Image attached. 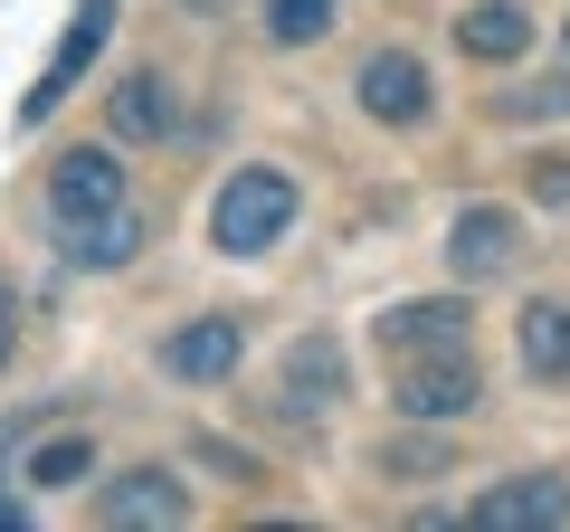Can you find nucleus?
<instances>
[{
    "label": "nucleus",
    "instance_id": "obj_1",
    "mask_svg": "<svg viewBox=\"0 0 570 532\" xmlns=\"http://www.w3.org/2000/svg\"><path fill=\"white\" fill-rule=\"evenodd\" d=\"M295 200L305 190L285 181L276 162H247V171H228L219 181V200H209V247L219 257H266V247L295 228Z\"/></svg>",
    "mask_w": 570,
    "mask_h": 532
},
{
    "label": "nucleus",
    "instance_id": "obj_2",
    "mask_svg": "<svg viewBox=\"0 0 570 532\" xmlns=\"http://www.w3.org/2000/svg\"><path fill=\"white\" fill-rule=\"evenodd\" d=\"M475 400H485V381H475L466 352H419V362H400V381H390V410L419 418V428L475 418Z\"/></svg>",
    "mask_w": 570,
    "mask_h": 532
},
{
    "label": "nucleus",
    "instance_id": "obj_3",
    "mask_svg": "<svg viewBox=\"0 0 570 532\" xmlns=\"http://www.w3.org/2000/svg\"><path fill=\"white\" fill-rule=\"evenodd\" d=\"M105 29H115V0H77V20H67V39H58V58L29 77V96H20V124H48L67 105V86L96 67V48H105Z\"/></svg>",
    "mask_w": 570,
    "mask_h": 532
},
{
    "label": "nucleus",
    "instance_id": "obj_4",
    "mask_svg": "<svg viewBox=\"0 0 570 532\" xmlns=\"http://www.w3.org/2000/svg\"><path fill=\"white\" fill-rule=\"evenodd\" d=\"M48 209H58V228L96 219V209H124V162H115V144L58 152V162H48Z\"/></svg>",
    "mask_w": 570,
    "mask_h": 532
},
{
    "label": "nucleus",
    "instance_id": "obj_5",
    "mask_svg": "<svg viewBox=\"0 0 570 532\" xmlns=\"http://www.w3.org/2000/svg\"><path fill=\"white\" fill-rule=\"evenodd\" d=\"M513 247H523V219H513L504 200H475L448 219V266H456V286H485V276H504Z\"/></svg>",
    "mask_w": 570,
    "mask_h": 532
},
{
    "label": "nucleus",
    "instance_id": "obj_6",
    "mask_svg": "<svg viewBox=\"0 0 570 532\" xmlns=\"http://www.w3.org/2000/svg\"><path fill=\"white\" fill-rule=\"evenodd\" d=\"M466 295H409L381 314V352L390 362H419V352H466Z\"/></svg>",
    "mask_w": 570,
    "mask_h": 532
},
{
    "label": "nucleus",
    "instance_id": "obj_7",
    "mask_svg": "<svg viewBox=\"0 0 570 532\" xmlns=\"http://www.w3.org/2000/svg\"><path fill=\"white\" fill-rule=\"evenodd\" d=\"M561 513H570L561 475H504V485H485L466 504V523L475 532H542V523H561Z\"/></svg>",
    "mask_w": 570,
    "mask_h": 532
},
{
    "label": "nucleus",
    "instance_id": "obj_8",
    "mask_svg": "<svg viewBox=\"0 0 570 532\" xmlns=\"http://www.w3.org/2000/svg\"><path fill=\"white\" fill-rule=\"evenodd\" d=\"M352 96H362L371 124H419L428 115V67L409 58V48H371L362 77H352Z\"/></svg>",
    "mask_w": 570,
    "mask_h": 532
},
{
    "label": "nucleus",
    "instance_id": "obj_9",
    "mask_svg": "<svg viewBox=\"0 0 570 532\" xmlns=\"http://www.w3.org/2000/svg\"><path fill=\"white\" fill-rule=\"evenodd\" d=\"M181 513H190V494L171 485L163 466L105 475V494H96V523H115V532H134V523H181Z\"/></svg>",
    "mask_w": 570,
    "mask_h": 532
},
{
    "label": "nucleus",
    "instance_id": "obj_10",
    "mask_svg": "<svg viewBox=\"0 0 570 532\" xmlns=\"http://www.w3.org/2000/svg\"><path fill=\"white\" fill-rule=\"evenodd\" d=\"M238 352H247V333L228 324V314H200V324L163 333V371H171V381H228Z\"/></svg>",
    "mask_w": 570,
    "mask_h": 532
},
{
    "label": "nucleus",
    "instance_id": "obj_11",
    "mask_svg": "<svg viewBox=\"0 0 570 532\" xmlns=\"http://www.w3.org/2000/svg\"><path fill=\"white\" fill-rule=\"evenodd\" d=\"M343 400V343L333 333H305V343H285V410L324 418Z\"/></svg>",
    "mask_w": 570,
    "mask_h": 532
},
{
    "label": "nucleus",
    "instance_id": "obj_12",
    "mask_svg": "<svg viewBox=\"0 0 570 532\" xmlns=\"http://www.w3.org/2000/svg\"><path fill=\"white\" fill-rule=\"evenodd\" d=\"M456 48L485 58V67H513L532 48V20L513 10V0H475V10H456Z\"/></svg>",
    "mask_w": 570,
    "mask_h": 532
},
{
    "label": "nucleus",
    "instance_id": "obj_13",
    "mask_svg": "<svg viewBox=\"0 0 570 532\" xmlns=\"http://www.w3.org/2000/svg\"><path fill=\"white\" fill-rule=\"evenodd\" d=\"M142 238H153V228H142L134 209H96V219L67 228V257L96 266V276H115V266H134V247H142Z\"/></svg>",
    "mask_w": 570,
    "mask_h": 532
},
{
    "label": "nucleus",
    "instance_id": "obj_14",
    "mask_svg": "<svg viewBox=\"0 0 570 532\" xmlns=\"http://www.w3.org/2000/svg\"><path fill=\"white\" fill-rule=\"evenodd\" d=\"M115 134L124 144H163L171 134V77L163 67H134V77L115 86Z\"/></svg>",
    "mask_w": 570,
    "mask_h": 532
},
{
    "label": "nucleus",
    "instance_id": "obj_15",
    "mask_svg": "<svg viewBox=\"0 0 570 532\" xmlns=\"http://www.w3.org/2000/svg\"><path fill=\"white\" fill-rule=\"evenodd\" d=\"M523 371L532 381H561L570 390V305H523Z\"/></svg>",
    "mask_w": 570,
    "mask_h": 532
},
{
    "label": "nucleus",
    "instance_id": "obj_16",
    "mask_svg": "<svg viewBox=\"0 0 570 532\" xmlns=\"http://www.w3.org/2000/svg\"><path fill=\"white\" fill-rule=\"evenodd\" d=\"M77 475H96L86 428H58V437H39V447H29V485H39V494H67Z\"/></svg>",
    "mask_w": 570,
    "mask_h": 532
},
{
    "label": "nucleus",
    "instance_id": "obj_17",
    "mask_svg": "<svg viewBox=\"0 0 570 532\" xmlns=\"http://www.w3.org/2000/svg\"><path fill=\"white\" fill-rule=\"evenodd\" d=\"M494 115H504V124H551V115H570V77H532V86H504V96H494Z\"/></svg>",
    "mask_w": 570,
    "mask_h": 532
},
{
    "label": "nucleus",
    "instance_id": "obj_18",
    "mask_svg": "<svg viewBox=\"0 0 570 532\" xmlns=\"http://www.w3.org/2000/svg\"><path fill=\"white\" fill-rule=\"evenodd\" d=\"M333 29V0H266V39L276 48H305Z\"/></svg>",
    "mask_w": 570,
    "mask_h": 532
},
{
    "label": "nucleus",
    "instance_id": "obj_19",
    "mask_svg": "<svg viewBox=\"0 0 570 532\" xmlns=\"http://www.w3.org/2000/svg\"><path fill=\"white\" fill-rule=\"evenodd\" d=\"M438 466H448V447H381V475H409V485L438 475Z\"/></svg>",
    "mask_w": 570,
    "mask_h": 532
},
{
    "label": "nucleus",
    "instance_id": "obj_20",
    "mask_svg": "<svg viewBox=\"0 0 570 532\" xmlns=\"http://www.w3.org/2000/svg\"><path fill=\"white\" fill-rule=\"evenodd\" d=\"M532 190H542L551 209H570V162H561V152H542V162H532Z\"/></svg>",
    "mask_w": 570,
    "mask_h": 532
},
{
    "label": "nucleus",
    "instance_id": "obj_21",
    "mask_svg": "<svg viewBox=\"0 0 570 532\" xmlns=\"http://www.w3.org/2000/svg\"><path fill=\"white\" fill-rule=\"evenodd\" d=\"M0 362H10V286H0Z\"/></svg>",
    "mask_w": 570,
    "mask_h": 532
},
{
    "label": "nucleus",
    "instance_id": "obj_22",
    "mask_svg": "<svg viewBox=\"0 0 570 532\" xmlns=\"http://www.w3.org/2000/svg\"><path fill=\"white\" fill-rule=\"evenodd\" d=\"M10 523H20V504H10V494H0V532H10Z\"/></svg>",
    "mask_w": 570,
    "mask_h": 532
},
{
    "label": "nucleus",
    "instance_id": "obj_23",
    "mask_svg": "<svg viewBox=\"0 0 570 532\" xmlns=\"http://www.w3.org/2000/svg\"><path fill=\"white\" fill-rule=\"evenodd\" d=\"M181 10H219V0H181Z\"/></svg>",
    "mask_w": 570,
    "mask_h": 532
}]
</instances>
